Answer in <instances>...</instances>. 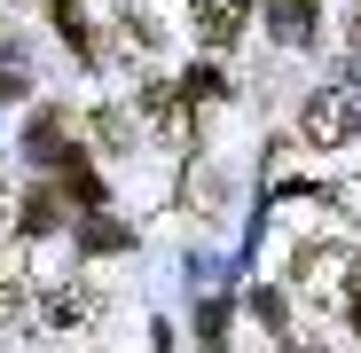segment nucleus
Instances as JSON below:
<instances>
[{
  "label": "nucleus",
  "mask_w": 361,
  "mask_h": 353,
  "mask_svg": "<svg viewBox=\"0 0 361 353\" xmlns=\"http://www.w3.org/2000/svg\"><path fill=\"white\" fill-rule=\"evenodd\" d=\"M345 134H353V102H345L338 87H322V94L307 102V142H314V149H338Z\"/></svg>",
  "instance_id": "f257e3e1"
},
{
  "label": "nucleus",
  "mask_w": 361,
  "mask_h": 353,
  "mask_svg": "<svg viewBox=\"0 0 361 353\" xmlns=\"http://www.w3.org/2000/svg\"><path fill=\"white\" fill-rule=\"evenodd\" d=\"M338 283H353V259L338 252V244H322V252H298V290H338Z\"/></svg>",
  "instance_id": "f03ea898"
},
{
  "label": "nucleus",
  "mask_w": 361,
  "mask_h": 353,
  "mask_svg": "<svg viewBox=\"0 0 361 353\" xmlns=\"http://www.w3.org/2000/svg\"><path fill=\"white\" fill-rule=\"evenodd\" d=\"M189 16H197V32H204L212 47H228L235 32H244V16H252V0H189Z\"/></svg>",
  "instance_id": "7ed1b4c3"
},
{
  "label": "nucleus",
  "mask_w": 361,
  "mask_h": 353,
  "mask_svg": "<svg viewBox=\"0 0 361 353\" xmlns=\"http://www.w3.org/2000/svg\"><path fill=\"white\" fill-rule=\"evenodd\" d=\"M55 220H63V197H55V189H39V197L24 204V228H32V235H47Z\"/></svg>",
  "instance_id": "20e7f679"
},
{
  "label": "nucleus",
  "mask_w": 361,
  "mask_h": 353,
  "mask_svg": "<svg viewBox=\"0 0 361 353\" xmlns=\"http://www.w3.org/2000/svg\"><path fill=\"white\" fill-rule=\"evenodd\" d=\"M142 110L173 126V118H180V87H142Z\"/></svg>",
  "instance_id": "39448f33"
},
{
  "label": "nucleus",
  "mask_w": 361,
  "mask_h": 353,
  "mask_svg": "<svg viewBox=\"0 0 361 353\" xmlns=\"http://www.w3.org/2000/svg\"><path fill=\"white\" fill-rule=\"evenodd\" d=\"M275 24H283V39H307L314 16H307V0H275Z\"/></svg>",
  "instance_id": "423d86ee"
},
{
  "label": "nucleus",
  "mask_w": 361,
  "mask_h": 353,
  "mask_svg": "<svg viewBox=\"0 0 361 353\" xmlns=\"http://www.w3.org/2000/svg\"><path fill=\"white\" fill-rule=\"evenodd\" d=\"M102 142L126 149V142H134V118H126V110H102Z\"/></svg>",
  "instance_id": "0eeeda50"
},
{
  "label": "nucleus",
  "mask_w": 361,
  "mask_h": 353,
  "mask_svg": "<svg viewBox=\"0 0 361 353\" xmlns=\"http://www.w3.org/2000/svg\"><path fill=\"white\" fill-rule=\"evenodd\" d=\"M189 102H220V71H189V87H180Z\"/></svg>",
  "instance_id": "6e6552de"
},
{
  "label": "nucleus",
  "mask_w": 361,
  "mask_h": 353,
  "mask_svg": "<svg viewBox=\"0 0 361 353\" xmlns=\"http://www.w3.org/2000/svg\"><path fill=\"white\" fill-rule=\"evenodd\" d=\"M47 314H55V322H79V314H87V299H79V290H55Z\"/></svg>",
  "instance_id": "1a4fd4ad"
},
{
  "label": "nucleus",
  "mask_w": 361,
  "mask_h": 353,
  "mask_svg": "<svg viewBox=\"0 0 361 353\" xmlns=\"http://www.w3.org/2000/svg\"><path fill=\"white\" fill-rule=\"evenodd\" d=\"M16 306H24V299H16V283H0V322H16Z\"/></svg>",
  "instance_id": "9d476101"
},
{
  "label": "nucleus",
  "mask_w": 361,
  "mask_h": 353,
  "mask_svg": "<svg viewBox=\"0 0 361 353\" xmlns=\"http://www.w3.org/2000/svg\"><path fill=\"white\" fill-rule=\"evenodd\" d=\"M345 314L361 322V267H353V290H345Z\"/></svg>",
  "instance_id": "9b49d317"
},
{
  "label": "nucleus",
  "mask_w": 361,
  "mask_h": 353,
  "mask_svg": "<svg viewBox=\"0 0 361 353\" xmlns=\"http://www.w3.org/2000/svg\"><path fill=\"white\" fill-rule=\"evenodd\" d=\"M290 353H314V345H298V337H290Z\"/></svg>",
  "instance_id": "f8f14e48"
}]
</instances>
